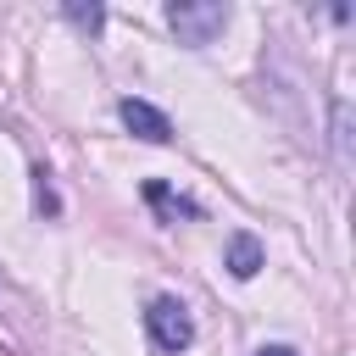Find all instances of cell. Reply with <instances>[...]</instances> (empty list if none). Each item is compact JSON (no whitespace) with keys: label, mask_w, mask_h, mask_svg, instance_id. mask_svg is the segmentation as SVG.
<instances>
[{"label":"cell","mask_w":356,"mask_h":356,"mask_svg":"<svg viewBox=\"0 0 356 356\" xmlns=\"http://www.w3.org/2000/svg\"><path fill=\"white\" fill-rule=\"evenodd\" d=\"M256 356H300V350H295V345H261Z\"/></svg>","instance_id":"obj_7"},{"label":"cell","mask_w":356,"mask_h":356,"mask_svg":"<svg viewBox=\"0 0 356 356\" xmlns=\"http://www.w3.org/2000/svg\"><path fill=\"white\" fill-rule=\"evenodd\" d=\"M167 28L178 33V44H211L228 28V6L222 0H172L167 6Z\"/></svg>","instance_id":"obj_1"},{"label":"cell","mask_w":356,"mask_h":356,"mask_svg":"<svg viewBox=\"0 0 356 356\" xmlns=\"http://www.w3.org/2000/svg\"><path fill=\"white\" fill-rule=\"evenodd\" d=\"M145 334H150V345H156L161 356H178V350H189V339H195V317H189L184 300L156 295V300L145 306Z\"/></svg>","instance_id":"obj_2"},{"label":"cell","mask_w":356,"mask_h":356,"mask_svg":"<svg viewBox=\"0 0 356 356\" xmlns=\"http://www.w3.org/2000/svg\"><path fill=\"white\" fill-rule=\"evenodd\" d=\"M67 22H72V28H83V33H100L106 11H100V6H67Z\"/></svg>","instance_id":"obj_6"},{"label":"cell","mask_w":356,"mask_h":356,"mask_svg":"<svg viewBox=\"0 0 356 356\" xmlns=\"http://www.w3.org/2000/svg\"><path fill=\"white\" fill-rule=\"evenodd\" d=\"M117 117H122L128 134H139V139H150V145H167V139H172V122H167L150 100H134V95H128V100L117 106Z\"/></svg>","instance_id":"obj_3"},{"label":"cell","mask_w":356,"mask_h":356,"mask_svg":"<svg viewBox=\"0 0 356 356\" xmlns=\"http://www.w3.org/2000/svg\"><path fill=\"white\" fill-rule=\"evenodd\" d=\"M145 200L167 217V222H178V217H195V206L189 200H178V195H167V184H145Z\"/></svg>","instance_id":"obj_5"},{"label":"cell","mask_w":356,"mask_h":356,"mask_svg":"<svg viewBox=\"0 0 356 356\" xmlns=\"http://www.w3.org/2000/svg\"><path fill=\"white\" fill-rule=\"evenodd\" d=\"M228 273H234V278H256V273H261V245H256V234H234V239H228Z\"/></svg>","instance_id":"obj_4"}]
</instances>
